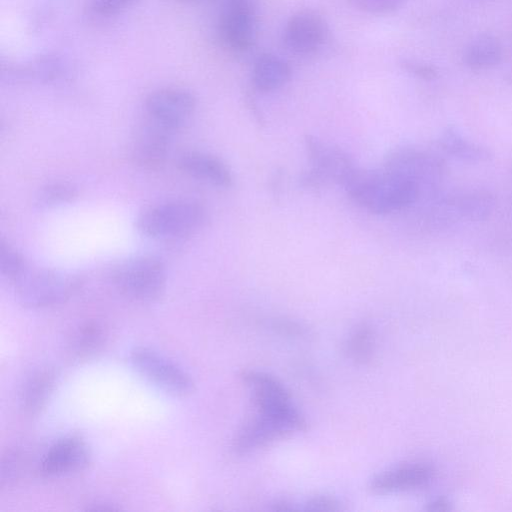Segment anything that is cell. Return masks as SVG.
Segmentation results:
<instances>
[{"mask_svg": "<svg viewBox=\"0 0 512 512\" xmlns=\"http://www.w3.org/2000/svg\"><path fill=\"white\" fill-rule=\"evenodd\" d=\"M343 187L355 203L375 214L403 210L422 196L418 184L386 168L363 170L358 167Z\"/></svg>", "mask_w": 512, "mask_h": 512, "instance_id": "cell-1", "label": "cell"}, {"mask_svg": "<svg viewBox=\"0 0 512 512\" xmlns=\"http://www.w3.org/2000/svg\"><path fill=\"white\" fill-rule=\"evenodd\" d=\"M205 220L206 210L199 202L173 199L145 208L136 219V227L148 238L179 240L195 234Z\"/></svg>", "mask_w": 512, "mask_h": 512, "instance_id": "cell-2", "label": "cell"}, {"mask_svg": "<svg viewBox=\"0 0 512 512\" xmlns=\"http://www.w3.org/2000/svg\"><path fill=\"white\" fill-rule=\"evenodd\" d=\"M14 284L23 305L41 308L64 302L78 289L80 281L63 271L27 265Z\"/></svg>", "mask_w": 512, "mask_h": 512, "instance_id": "cell-3", "label": "cell"}, {"mask_svg": "<svg viewBox=\"0 0 512 512\" xmlns=\"http://www.w3.org/2000/svg\"><path fill=\"white\" fill-rule=\"evenodd\" d=\"M495 205V197L488 190H459L436 198L427 211L428 221L437 228L479 222L490 217Z\"/></svg>", "mask_w": 512, "mask_h": 512, "instance_id": "cell-4", "label": "cell"}, {"mask_svg": "<svg viewBox=\"0 0 512 512\" xmlns=\"http://www.w3.org/2000/svg\"><path fill=\"white\" fill-rule=\"evenodd\" d=\"M116 287L131 299L148 302L158 299L166 286V269L157 257L141 255L119 263L113 271Z\"/></svg>", "mask_w": 512, "mask_h": 512, "instance_id": "cell-5", "label": "cell"}, {"mask_svg": "<svg viewBox=\"0 0 512 512\" xmlns=\"http://www.w3.org/2000/svg\"><path fill=\"white\" fill-rule=\"evenodd\" d=\"M305 149L311 163L310 169L301 176L305 187L320 188L330 182L344 186L358 168L346 151L315 136L305 137Z\"/></svg>", "mask_w": 512, "mask_h": 512, "instance_id": "cell-6", "label": "cell"}, {"mask_svg": "<svg viewBox=\"0 0 512 512\" xmlns=\"http://www.w3.org/2000/svg\"><path fill=\"white\" fill-rule=\"evenodd\" d=\"M384 168L414 181L422 194L436 191L446 175L444 160L436 153L417 146L392 150L385 159Z\"/></svg>", "mask_w": 512, "mask_h": 512, "instance_id": "cell-7", "label": "cell"}, {"mask_svg": "<svg viewBox=\"0 0 512 512\" xmlns=\"http://www.w3.org/2000/svg\"><path fill=\"white\" fill-rule=\"evenodd\" d=\"M241 378L250 388L257 412L283 418L306 430L307 423L304 417L294 406L288 390L278 379L256 370L243 371Z\"/></svg>", "mask_w": 512, "mask_h": 512, "instance_id": "cell-8", "label": "cell"}, {"mask_svg": "<svg viewBox=\"0 0 512 512\" xmlns=\"http://www.w3.org/2000/svg\"><path fill=\"white\" fill-rule=\"evenodd\" d=\"M130 360L139 373L172 395L186 396L194 389V383L189 374L150 348H134L131 351Z\"/></svg>", "mask_w": 512, "mask_h": 512, "instance_id": "cell-9", "label": "cell"}, {"mask_svg": "<svg viewBox=\"0 0 512 512\" xmlns=\"http://www.w3.org/2000/svg\"><path fill=\"white\" fill-rule=\"evenodd\" d=\"M217 31L222 44L235 52L253 46L257 34V18L252 0H224Z\"/></svg>", "mask_w": 512, "mask_h": 512, "instance_id": "cell-10", "label": "cell"}, {"mask_svg": "<svg viewBox=\"0 0 512 512\" xmlns=\"http://www.w3.org/2000/svg\"><path fill=\"white\" fill-rule=\"evenodd\" d=\"M144 109L146 117L176 132L193 116L196 99L190 91L183 88H159L147 95Z\"/></svg>", "mask_w": 512, "mask_h": 512, "instance_id": "cell-11", "label": "cell"}, {"mask_svg": "<svg viewBox=\"0 0 512 512\" xmlns=\"http://www.w3.org/2000/svg\"><path fill=\"white\" fill-rule=\"evenodd\" d=\"M174 133L171 128L146 117L132 140L133 162L145 169H156L163 165L169 154Z\"/></svg>", "mask_w": 512, "mask_h": 512, "instance_id": "cell-12", "label": "cell"}, {"mask_svg": "<svg viewBox=\"0 0 512 512\" xmlns=\"http://www.w3.org/2000/svg\"><path fill=\"white\" fill-rule=\"evenodd\" d=\"M294 432L300 431L291 422L256 412L239 429L233 441V448L239 454L248 453L285 438Z\"/></svg>", "mask_w": 512, "mask_h": 512, "instance_id": "cell-13", "label": "cell"}, {"mask_svg": "<svg viewBox=\"0 0 512 512\" xmlns=\"http://www.w3.org/2000/svg\"><path fill=\"white\" fill-rule=\"evenodd\" d=\"M327 25L317 12L301 10L287 21L283 40L287 49L296 55H311L324 44Z\"/></svg>", "mask_w": 512, "mask_h": 512, "instance_id": "cell-14", "label": "cell"}, {"mask_svg": "<svg viewBox=\"0 0 512 512\" xmlns=\"http://www.w3.org/2000/svg\"><path fill=\"white\" fill-rule=\"evenodd\" d=\"M435 468L426 462H408L374 476L369 489L375 494H388L421 489L432 482Z\"/></svg>", "mask_w": 512, "mask_h": 512, "instance_id": "cell-15", "label": "cell"}, {"mask_svg": "<svg viewBox=\"0 0 512 512\" xmlns=\"http://www.w3.org/2000/svg\"><path fill=\"white\" fill-rule=\"evenodd\" d=\"M90 453L85 442L68 436L55 442L41 462V472L47 476H61L83 470L89 463Z\"/></svg>", "mask_w": 512, "mask_h": 512, "instance_id": "cell-16", "label": "cell"}, {"mask_svg": "<svg viewBox=\"0 0 512 512\" xmlns=\"http://www.w3.org/2000/svg\"><path fill=\"white\" fill-rule=\"evenodd\" d=\"M179 169L199 181L216 187L229 188L233 185L230 168L218 157L196 150L182 152L177 160Z\"/></svg>", "mask_w": 512, "mask_h": 512, "instance_id": "cell-17", "label": "cell"}, {"mask_svg": "<svg viewBox=\"0 0 512 512\" xmlns=\"http://www.w3.org/2000/svg\"><path fill=\"white\" fill-rule=\"evenodd\" d=\"M437 145L444 154L464 163H484L492 156L487 147L471 140L455 126H447L441 131Z\"/></svg>", "mask_w": 512, "mask_h": 512, "instance_id": "cell-18", "label": "cell"}, {"mask_svg": "<svg viewBox=\"0 0 512 512\" xmlns=\"http://www.w3.org/2000/svg\"><path fill=\"white\" fill-rule=\"evenodd\" d=\"M503 58V47L497 37L480 34L472 38L463 49L462 62L472 71L496 67Z\"/></svg>", "mask_w": 512, "mask_h": 512, "instance_id": "cell-19", "label": "cell"}, {"mask_svg": "<svg viewBox=\"0 0 512 512\" xmlns=\"http://www.w3.org/2000/svg\"><path fill=\"white\" fill-rule=\"evenodd\" d=\"M291 67L278 55L264 53L255 60L252 82L261 92H272L283 87L291 77Z\"/></svg>", "mask_w": 512, "mask_h": 512, "instance_id": "cell-20", "label": "cell"}, {"mask_svg": "<svg viewBox=\"0 0 512 512\" xmlns=\"http://www.w3.org/2000/svg\"><path fill=\"white\" fill-rule=\"evenodd\" d=\"M67 68L63 60L56 55H43L28 63L8 67L9 78L17 80H36L54 82L66 74Z\"/></svg>", "mask_w": 512, "mask_h": 512, "instance_id": "cell-21", "label": "cell"}, {"mask_svg": "<svg viewBox=\"0 0 512 512\" xmlns=\"http://www.w3.org/2000/svg\"><path fill=\"white\" fill-rule=\"evenodd\" d=\"M54 381V374L48 370L37 371L26 380L21 391V402L26 412L33 414L43 407Z\"/></svg>", "mask_w": 512, "mask_h": 512, "instance_id": "cell-22", "label": "cell"}, {"mask_svg": "<svg viewBox=\"0 0 512 512\" xmlns=\"http://www.w3.org/2000/svg\"><path fill=\"white\" fill-rule=\"evenodd\" d=\"M345 350L358 363L369 361L374 350V332L371 326L366 323L359 324L350 334Z\"/></svg>", "mask_w": 512, "mask_h": 512, "instance_id": "cell-23", "label": "cell"}, {"mask_svg": "<svg viewBox=\"0 0 512 512\" xmlns=\"http://www.w3.org/2000/svg\"><path fill=\"white\" fill-rule=\"evenodd\" d=\"M78 196L77 188L65 181H55L43 186L36 197L41 208H52L73 202Z\"/></svg>", "mask_w": 512, "mask_h": 512, "instance_id": "cell-24", "label": "cell"}, {"mask_svg": "<svg viewBox=\"0 0 512 512\" xmlns=\"http://www.w3.org/2000/svg\"><path fill=\"white\" fill-rule=\"evenodd\" d=\"M105 332L97 322H90L79 329L74 340L77 355L87 356L97 351L104 343Z\"/></svg>", "mask_w": 512, "mask_h": 512, "instance_id": "cell-25", "label": "cell"}, {"mask_svg": "<svg viewBox=\"0 0 512 512\" xmlns=\"http://www.w3.org/2000/svg\"><path fill=\"white\" fill-rule=\"evenodd\" d=\"M28 263L23 256L7 241H0V269L4 277L15 281L25 270Z\"/></svg>", "mask_w": 512, "mask_h": 512, "instance_id": "cell-26", "label": "cell"}, {"mask_svg": "<svg viewBox=\"0 0 512 512\" xmlns=\"http://www.w3.org/2000/svg\"><path fill=\"white\" fill-rule=\"evenodd\" d=\"M138 0H89L88 12L97 18H108L115 16Z\"/></svg>", "mask_w": 512, "mask_h": 512, "instance_id": "cell-27", "label": "cell"}, {"mask_svg": "<svg viewBox=\"0 0 512 512\" xmlns=\"http://www.w3.org/2000/svg\"><path fill=\"white\" fill-rule=\"evenodd\" d=\"M21 464L22 461L18 452L7 451L1 462V486H9L18 478Z\"/></svg>", "mask_w": 512, "mask_h": 512, "instance_id": "cell-28", "label": "cell"}, {"mask_svg": "<svg viewBox=\"0 0 512 512\" xmlns=\"http://www.w3.org/2000/svg\"><path fill=\"white\" fill-rule=\"evenodd\" d=\"M354 5L367 13L387 14L398 9L405 0H351Z\"/></svg>", "mask_w": 512, "mask_h": 512, "instance_id": "cell-29", "label": "cell"}, {"mask_svg": "<svg viewBox=\"0 0 512 512\" xmlns=\"http://www.w3.org/2000/svg\"><path fill=\"white\" fill-rule=\"evenodd\" d=\"M401 66L408 73L422 80H434L438 77V70L432 64L406 59L401 62Z\"/></svg>", "mask_w": 512, "mask_h": 512, "instance_id": "cell-30", "label": "cell"}, {"mask_svg": "<svg viewBox=\"0 0 512 512\" xmlns=\"http://www.w3.org/2000/svg\"><path fill=\"white\" fill-rule=\"evenodd\" d=\"M306 510L313 511H337L340 510V502L329 495H316L308 499L305 503Z\"/></svg>", "mask_w": 512, "mask_h": 512, "instance_id": "cell-31", "label": "cell"}, {"mask_svg": "<svg viewBox=\"0 0 512 512\" xmlns=\"http://www.w3.org/2000/svg\"><path fill=\"white\" fill-rule=\"evenodd\" d=\"M428 509L433 511H446L450 509L449 502L439 497L428 504Z\"/></svg>", "mask_w": 512, "mask_h": 512, "instance_id": "cell-32", "label": "cell"}]
</instances>
